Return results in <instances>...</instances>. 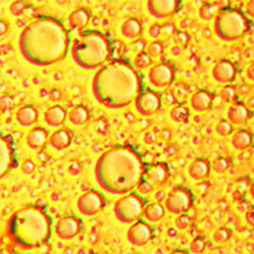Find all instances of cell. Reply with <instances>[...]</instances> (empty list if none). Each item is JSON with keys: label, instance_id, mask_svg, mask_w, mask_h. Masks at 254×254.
I'll return each instance as SVG.
<instances>
[{"label": "cell", "instance_id": "cell-26", "mask_svg": "<svg viewBox=\"0 0 254 254\" xmlns=\"http://www.w3.org/2000/svg\"><path fill=\"white\" fill-rule=\"evenodd\" d=\"M120 32L121 35L128 40L137 39L143 33V25H142L140 19L135 17H130L121 25Z\"/></svg>", "mask_w": 254, "mask_h": 254}, {"label": "cell", "instance_id": "cell-14", "mask_svg": "<svg viewBox=\"0 0 254 254\" xmlns=\"http://www.w3.org/2000/svg\"><path fill=\"white\" fill-rule=\"evenodd\" d=\"M82 219L76 215H66L56 222L55 233L61 240H71L82 232Z\"/></svg>", "mask_w": 254, "mask_h": 254}, {"label": "cell", "instance_id": "cell-12", "mask_svg": "<svg viewBox=\"0 0 254 254\" xmlns=\"http://www.w3.org/2000/svg\"><path fill=\"white\" fill-rule=\"evenodd\" d=\"M17 167L18 162L15 157L13 137L11 135L1 134L0 136V176L4 178Z\"/></svg>", "mask_w": 254, "mask_h": 254}, {"label": "cell", "instance_id": "cell-42", "mask_svg": "<svg viewBox=\"0 0 254 254\" xmlns=\"http://www.w3.org/2000/svg\"><path fill=\"white\" fill-rule=\"evenodd\" d=\"M176 33H178V30L174 23H166L161 29V36H165L166 38H172V37L174 38Z\"/></svg>", "mask_w": 254, "mask_h": 254}, {"label": "cell", "instance_id": "cell-2", "mask_svg": "<svg viewBox=\"0 0 254 254\" xmlns=\"http://www.w3.org/2000/svg\"><path fill=\"white\" fill-rule=\"evenodd\" d=\"M91 89L98 103L117 110L134 103L143 91V80L128 61L115 60L98 69L92 78Z\"/></svg>", "mask_w": 254, "mask_h": 254}, {"label": "cell", "instance_id": "cell-45", "mask_svg": "<svg viewBox=\"0 0 254 254\" xmlns=\"http://www.w3.org/2000/svg\"><path fill=\"white\" fill-rule=\"evenodd\" d=\"M13 105V101L8 95H2L1 96V113L10 110Z\"/></svg>", "mask_w": 254, "mask_h": 254}, {"label": "cell", "instance_id": "cell-30", "mask_svg": "<svg viewBox=\"0 0 254 254\" xmlns=\"http://www.w3.org/2000/svg\"><path fill=\"white\" fill-rule=\"evenodd\" d=\"M169 116L172 121L175 123H186L190 119V109L186 105H175L172 110H170Z\"/></svg>", "mask_w": 254, "mask_h": 254}, {"label": "cell", "instance_id": "cell-37", "mask_svg": "<svg viewBox=\"0 0 254 254\" xmlns=\"http://www.w3.org/2000/svg\"><path fill=\"white\" fill-rule=\"evenodd\" d=\"M213 240L216 244H225L232 238V229L227 227H220L215 229V232L213 233Z\"/></svg>", "mask_w": 254, "mask_h": 254}, {"label": "cell", "instance_id": "cell-34", "mask_svg": "<svg viewBox=\"0 0 254 254\" xmlns=\"http://www.w3.org/2000/svg\"><path fill=\"white\" fill-rule=\"evenodd\" d=\"M221 100L225 103L233 104L235 102H238V90L234 85L228 84L226 85L221 91Z\"/></svg>", "mask_w": 254, "mask_h": 254}, {"label": "cell", "instance_id": "cell-5", "mask_svg": "<svg viewBox=\"0 0 254 254\" xmlns=\"http://www.w3.org/2000/svg\"><path fill=\"white\" fill-rule=\"evenodd\" d=\"M113 48L109 38L100 31H83L73 39L71 57L84 70L100 69L110 60Z\"/></svg>", "mask_w": 254, "mask_h": 254}, {"label": "cell", "instance_id": "cell-13", "mask_svg": "<svg viewBox=\"0 0 254 254\" xmlns=\"http://www.w3.org/2000/svg\"><path fill=\"white\" fill-rule=\"evenodd\" d=\"M154 237V227L145 220H137L127 232V239L132 246L143 247Z\"/></svg>", "mask_w": 254, "mask_h": 254}, {"label": "cell", "instance_id": "cell-24", "mask_svg": "<svg viewBox=\"0 0 254 254\" xmlns=\"http://www.w3.org/2000/svg\"><path fill=\"white\" fill-rule=\"evenodd\" d=\"M90 18H91V12L86 7H79L72 11L67 17V23L71 27V30H76L83 32V30L88 26Z\"/></svg>", "mask_w": 254, "mask_h": 254}, {"label": "cell", "instance_id": "cell-9", "mask_svg": "<svg viewBox=\"0 0 254 254\" xmlns=\"http://www.w3.org/2000/svg\"><path fill=\"white\" fill-rule=\"evenodd\" d=\"M105 203L104 195L100 190H90L80 194L77 200V209L84 216H95L104 209Z\"/></svg>", "mask_w": 254, "mask_h": 254}, {"label": "cell", "instance_id": "cell-23", "mask_svg": "<svg viewBox=\"0 0 254 254\" xmlns=\"http://www.w3.org/2000/svg\"><path fill=\"white\" fill-rule=\"evenodd\" d=\"M210 170H212L210 161L203 159V157H199V159H195L188 167V174H190L191 180L200 182L208 179Z\"/></svg>", "mask_w": 254, "mask_h": 254}, {"label": "cell", "instance_id": "cell-10", "mask_svg": "<svg viewBox=\"0 0 254 254\" xmlns=\"http://www.w3.org/2000/svg\"><path fill=\"white\" fill-rule=\"evenodd\" d=\"M135 109L143 117L154 116L161 110L162 107V97L155 90H143L134 101Z\"/></svg>", "mask_w": 254, "mask_h": 254}, {"label": "cell", "instance_id": "cell-4", "mask_svg": "<svg viewBox=\"0 0 254 254\" xmlns=\"http://www.w3.org/2000/svg\"><path fill=\"white\" fill-rule=\"evenodd\" d=\"M8 241L21 250L39 249L52 235V218L44 207L27 204L12 213L5 226Z\"/></svg>", "mask_w": 254, "mask_h": 254}, {"label": "cell", "instance_id": "cell-17", "mask_svg": "<svg viewBox=\"0 0 254 254\" xmlns=\"http://www.w3.org/2000/svg\"><path fill=\"white\" fill-rule=\"evenodd\" d=\"M170 178V169L169 166L166 162H155L150 165H145L143 179L149 181L153 186L166 185Z\"/></svg>", "mask_w": 254, "mask_h": 254}, {"label": "cell", "instance_id": "cell-39", "mask_svg": "<svg viewBox=\"0 0 254 254\" xmlns=\"http://www.w3.org/2000/svg\"><path fill=\"white\" fill-rule=\"evenodd\" d=\"M190 216L187 214V213H182V214L178 215V219L175 220V226L181 231H185L190 226Z\"/></svg>", "mask_w": 254, "mask_h": 254}, {"label": "cell", "instance_id": "cell-49", "mask_svg": "<svg viewBox=\"0 0 254 254\" xmlns=\"http://www.w3.org/2000/svg\"><path fill=\"white\" fill-rule=\"evenodd\" d=\"M182 51H184V48H182V46L175 45L173 46L172 50H170V54H172V56H174V57H178V56L182 54Z\"/></svg>", "mask_w": 254, "mask_h": 254}, {"label": "cell", "instance_id": "cell-33", "mask_svg": "<svg viewBox=\"0 0 254 254\" xmlns=\"http://www.w3.org/2000/svg\"><path fill=\"white\" fill-rule=\"evenodd\" d=\"M231 167V160L228 157L225 156H219L213 161V163H210V168L213 169V172H215L216 174H222Z\"/></svg>", "mask_w": 254, "mask_h": 254}, {"label": "cell", "instance_id": "cell-6", "mask_svg": "<svg viewBox=\"0 0 254 254\" xmlns=\"http://www.w3.org/2000/svg\"><path fill=\"white\" fill-rule=\"evenodd\" d=\"M251 20L239 8H222L215 15L214 32L224 42L239 40L249 32Z\"/></svg>", "mask_w": 254, "mask_h": 254}, {"label": "cell", "instance_id": "cell-38", "mask_svg": "<svg viewBox=\"0 0 254 254\" xmlns=\"http://www.w3.org/2000/svg\"><path fill=\"white\" fill-rule=\"evenodd\" d=\"M206 246H207L206 239H204L203 237H197V238H195L193 241H191V244L190 246V251L194 254H201L206 251Z\"/></svg>", "mask_w": 254, "mask_h": 254}, {"label": "cell", "instance_id": "cell-22", "mask_svg": "<svg viewBox=\"0 0 254 254\" xmlns=\"http://www.w3.org/2000/svg\"><path fill=\"white\" fill-rule=\"evenodd\" d=\"M38 110L35 105H23L15 111V121L18 122V125L24 128H30V127L35 126L38 122Z\"/></svg>", "mask_w": 254, "mask_h": 254}, {"label": "cell", "instance_id": "cell-48", "mask_svg": "<svg viewBox=\"0 0 254 254\" xmlns=\"http://www.w3.org/2000/svg\"><path fill=\"white\" fill-rule=\"evenodd\" d=\"M49 97H50V101L57 102V101L61 100L62 94H61L60 91H58L57 89H54V90H52V91H50V96H49Z\"/></svg>", "mask_w": 254, "mask_h": 254}, {"label": "cell", "instance_id": "cell-40", "mask_svg": "<svg viewBox=\"0 0 254 254\" xmlns=\"http://www.w3.org/2000/svg\"><path fill=\"white\" fill-rule=\"evenodd\" d=\"M174 42L175 45H180L182 46V48H185V46L190 42V33L186 32V31H178V33H176L174 37Z\"/></svg>", "mask_w": 254, "mask_h": 254}, {"label": "cell", "instance_id": "cell-7", "mask_svg": "<svg viewBox=\"0 0 254 254\" xmlns=\"http://www.w3.org/2000/svg\"><path fill=\"white\" fill-rule=\"evenodd\" d=\"M147 200L140 194L130 191L123 195L114 204V214L121 224H134L142 218Z\"/></svg>", "mask_w": 254, "mask_h": 254}, {"label": "cell", "instance_id": "cell-27", "mask_svg": "<svg viewBox=\"0 0 254 254\" xmlns=\"http://www.w3.org/2000/svg\"><path fill=\"white\" fill-rule=\"evenodd\" d=\"M231 144L238 151L249 149L253 145V132L249 129L237 130L232 136Z\"/></svg>", "mask_w": 254, "mask_h": 254}, {"label": "cell", "instance_id": "cell-36", "mask_svg": "<svg viewBox=\"0 0 254 254\" xmlns=\"http://www.w3.org/2000/svg\"><path fill=\"white\" fill-rule=\"evenodd\" d=\"M165 43L162 42V40H154V42H151L149 45L147 46V52L148 55L150 56L151 58H155V57H159L163 54V51H165Z\"/></svg>", "mask_w": 254, "mask_h": 254}, {"label": "cell", "instance_id": "cell-51", "mask_svg": "<svg viewBox=\"0 0 254 254\" xmlns=\"http://www.w3.org/2000/svg\"><path fill=\"white\" fill-rule=\"evenodd\" d=\"M252 71H253V64H251V66L249 67V77L251 78V80L253 79V76H252Z\"/></svg>", "mask_w": 254, "mask_h": 254}, {"label": "cell", "instance_id": "cell-46", "mask_svg": "<svg viewBox=\"0 0 254 254\" xmlns=\"http://www.w3.org/2000/svg\"><path fill=\"white\" fill-rule=\"evenodd\" d=\"M161 29H162V25H160V24H153L149 27V36L155 40H157L161 37Z\"/></svg>", "mask_w": 254, "mask_h": 254}, {"label": "cell", "instance_id": "cell-8", "mask_svg": "<svg viewBox=\"0 0 254 254\" xmlns=\"http://www.w3.org/2000/svg\"><path fill=\"white\" fill-rule=\"evenodd\" d=\"M194 203V195L187 187H176L167 194L165 208L174 215L187 213Z\"/></svg>", "mask_w": 254, "mask_h": 254}, {"label": "cell", "instance_id": "cell-25", "mask_svg": "<svg viewBox=\"0 0 254 254\" xmlns=\"http://www.w3.org/2000/svg\"><path fill=\"white\" fill-rule=\"evenodd\" d=\"M67 119V113L62 105H54L44 113V122L51 128H60Z\"/></svg>", "mask_w": 254, "mask_h": 254}, {"label": "cell", "instance_id": "cell-35", "mask_svg": "<svg viewBox=\"0 0 254 254\" xmlns=\"http://www.w3.org/2000/svg\"><path fill=\"white\" fill-rule=\"evenodd\" d=\"M151 63H153V58L150 57L149 55L145 51H142L135 57L134 60V65L136 70H143L149 67Z\"/></svg>", "mask_w": 254, "mask_h": 254}, {"label": "cell", "instance_id": "cell-28", "mask_svg": "<svg viewBox=\"0 0 254 254\" xmlns=\"http://www.w3.org/2000/svg\"><path fill=\"white\" fill-rule=\"evenodd\" d=\"M90 117H91V111L85 105L78 104L71 108V110L67 113V120L71 125L73 126H84L86 122H89Z\"/></svg>", "mask_w": 254, "mask_h": 254}, {"label": "cell", "instance_id": "cell-11", "mask_svg": "<svg viewBox=\"0 0 254 254\" xmlns=\"http://www.w3.org/2000/svg\"><path fill=\"white\" fill-rule=\"evenodd\" d=\"M176 71L174 65L169 62H162V63L155 64L150 67L148 72V80L155 88H168L175 80Z\"/></svg>", "mask_w": 254, "mask_h": 254}, {"label": "cell", "instance_id": "cell-41", "mask_svg": "<svg viewBox=\"0 0 254 254\" xmlns=\"http://www.w3.org/2000/svg\"><path fill=\"white\" fill-rule=\"evenodd\" d=\"M27 8V5L24 1H13L10 6V11L12 15L14 17H19V15L24 14V12Z\"/></svg>", "mask_w": 254, "mask_h": 254}, {"label": "cell", "instance_id": "cell-52", "mask_svg": "<svg viewBox=\"0 0 254 254\" xmlns=\"http://www.w3.org/2000/svg\"><path fill=\"white\" fill-rule=\"evenodd\" d=\"M175 253H187V252H186V251H182V250H178V251H175Z\"/></svg>", "mask_w": 254, "mask_h": 254}, {"label": "cell", "instance_id": "cell-47", "mask_svg": "<svg viewBox=\"0 0 254 254\" xmlns=\"http://www.w3.org/2000/svg\"><path fill=\"white\" fill-rule=\"evenodd\" d=\"M166 193L163 190H157L156 193H155V195H154V199H155V201H156V202H161L162 203L163 201L166 200Z\"/></svg>", "mask_w": 254, "mask_h": 254}, {"label": "cell", "instance_id": "cell-32", "mask_svg": "<svg viewBox=\"0 0 254 254\" xmlns=\"http://www.w3.org/2000/svg\"><path fill=\"white\" fill-rule=\"evenodd\" d=\"M216 15L215 6L212 2H203L199 8V17L201 20L209 21L213 19V17Z\"/></svg>", "mask_w": 254, "mask_h": 254}, {"label": "cell", "instance_id": "cell-29", "mask_svg": "<svg viewBox=\"0 0 254 254\" xmlns=\"http://www.w3.org/2000/svg\"><path fill=\"white\" fill-rule=\"evenodd\" d=\"M165 214H166L165 206H163L161 202H153V203L145 204L142 218L148 222H159L163 219Z\"/></svg>", "mask_w": 254, "mask_h": 254}, {"label": "cell", "instance_id": "cell-18", "mask_svg": "<svg viewBox=\"0 0 254 254\" xmlns=\"http://www.w3.org/2000/svg\"><path fill=\"white\" fill-rule=\"evenodd\" d=\"M50 140V132L46 128L43 127H35L27 132L26 144L31 150H42L49 143Z\"/></svg>", "mask_w": 254, "mask_h": 254}, {"label": "cell", "instance_id": "cell-16", "mask_svg": "<svg viewBox=\"0 0 254 254\" xmlns=\"http://www.w3.org/2000/svg\"><path fill=\"white\" fill-rule=\"evenodd\" d=\"M238 73V66L229 60H220L212 69V77L219 84H231Z\"/></svg>", "mask_w": 254, "mask_h": 254}, {"label": "cell", "instance_id": "cell-19", "mask_svg": "<svg viewBox=\"0 0 254 254\" xmlns=\"http://www.w3.org/2000/svg\"><path fill=\"white\" fill-rule=\"evenodd\" d=\"M252 117V113L246 104L241 102H235V103L229 105L227 110V120L233 126H244Z\"/></svg>", "mask_w": 254, "mask_h": 254}, {"label": "cell", "instance_id": "cell-43", "mask_svg": "<svg viewBox=\"0 0 254 254\" xmlns=\"http://www.w3.org/2000/svg\"><path fill=\"white\" fill-rule=\"evenodd\" d=\"M136 188H137L138 193L140 194H150L151 191L154 190V186L151 185L149 181H147V180L144 179L141 180V182L137 185V187Z\"/></svg>", "mask_w": 254, "mask_h": 254}, {"label": "cell", "instance_id": "cell-15", "mask_svg": "<svg viewBox=\"0 0 254 254\" xmlns=\"http://www.w3.org/2000/svg\"><path fill=\"white\" fill-rule=\"evenodd\" d=\"M181 7L180 0H149L147 10L156 19H167L176 14Z\"/></svg>", "mask_w": 254, "mask_h": 254}, {"label": "cell", "instance_id": "cell-50", "mask_svg": "<svg viewBox=\"0 0 254 254\" xmlns=\"http://www.w3.org/2000/svg\"><path fill=\"white\" fill-rule=\"evenodd\" d=\"M0 23H1V30H0V33H1V36H4L8 31V23L7 20H4V19H1Z\"/></svg>", "mask_w": 254, "mask_h": 254}, {"label": "cell", "instance_id": "cell-44", "mask_svg": "<svg viewBox=\"0 0 254 254\" xmlns=\"http://www.w3.org/2000/svg\"><path fill=\"white\" fill-rule=\"evenodd\" d=\"M36 169V163L31 160L24 161V163L21 165V172L26 175H31Z\"/></svg>", "mask_w": 254, "mask_h": 254}, {"label": "cell", "instance_id": "cell-31", "mask_svg": "<svg viewBox=\"0 0 254 254\" xmlns=\"http://www.w3.org/2000/svg\"><path fill=\"white\" fill-rule=\"evenodd\" d=\"M234 126L227 119L220 120L215 125V132L221 137H228L233 134Z\"/></svg>", "mask_w": 254, "mask_h": 254}, {"label": "cell", "instance_id": "cell-3", "mask_svg": "<svg viewBox=\"0 0 254 254\" xmlns=\"http://www.w3.org/2000/svg\"><path fill=\"white\" fill-rule=\"evenodd\" d=\"M145 163L131 145H115L98 157L95 179L100 187L113 195L132 191L143 179Z\"/></svg>", "mask_w": 254, "mask_h": 254}, {"label": "cell", "instance_id": "cell-21", "mask_svg": "<svg viewBox=\"0 0 254 254\" xmlns=\"http://www.w3.org/2000/svg\"><path fill=\"white\" fill-rule=\"evenodd\" d=\"M73 140V132L69 128H60L50 135L49 144L55 150H64L69 148Z\"/></svg>", "mask_w": 254, "mask_h": 254}, {"label": "cell", "instance_id": "cell-1", "mask_svg": "<svg viewBox=\"0 0 254 254\" xmlns=\"http://www.w3.org/2000/svg\"><path fill=\"white\" fill-rule=\"evenodd\" d=\"M70 45L69 30L60 19L49 15L31 21L19 36L20 55L36 66L60 63L69 54Z\"/></svg>", "mask_w": 254, "mask_h": 254}, {"label": "cell", "instance_id": "cell-20", "mask_svg": "<svg viewBox=\"0 0 254 254\" xmlns=\"http://www.w3.org/2000/svg\"><path fill=\"white\" fill-rule=\"evenodd\" d=\"M214 94L208 90H197L190 97V107L196 113H206L212 109L213 102H214Z\"/></svg>", "mask_w": 254, "mask_h": 254}]
</instances>
